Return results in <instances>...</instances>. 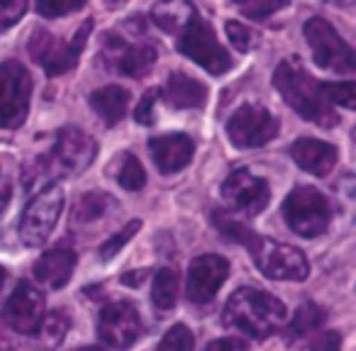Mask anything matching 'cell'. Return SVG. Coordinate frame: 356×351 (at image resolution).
Wrapping results in <instances>:
<instances>
[{
    "mask_svg": "<svg viewBox=\"0 0 356 351\" xmlns=\"http://www.w3.org/2000/svg\"><path fill=\"white\" fill-rule=\"evenodd\" d=\"M195 15V8L191 3H156L152 8V20L163 32H181Z\"/></svg>",
    "mask_w": 356,
    "mask_h": 351,
    "instance_id": "23",
    "label": "cell"
},
{
    "mask_svg": "<svg viewBox=\"0 0 356 351\" xmlns=\"http://www.w3.org/2000/svg\"><path fill=\"white\" fill-rule=\"evenodd\" d=\"M139 227H142V222H139V220H132V222L124 225L118 234H113L110 239H105V242L100 244V259H103V261H110V259H113L115 254H118L120 249H122L124 244H127L129 239L139 232Z\"/></svg>",
    "mask_w": 356,
    "mask_h": 351,
    "instance_id": "31",
    "label": "cell"
},
{
    "mask_svg": "<svg viewBox=\"0 0 356 351\" xmlns=\"http://www.w3.org/2000/svg\"><path fill=\"white\" fill-rule=\"evenodd\" d=\"M159 95H161V90L159 88H152L142 95L137 110H134V120H137L139 124H154V105H156Z\"/></svg>",
    "mask_w": 356,
    "mask_h": 351,
    "instance_id": "35",
    "label": "cell"
},
{
    "mask_svg": "<svg viewBox=\"0 0 356 351\" xmlns=\"http://www.w3.org/2000/svg\"><path fill=\"white\" fill-rule=\"evenodd\" d=\"M305 40L310 44L317 66L334 71V74H354L356 71L354 49L341 40V35L325 17H310L305 22Z\"/></svg>",
    "mask_w": 356,
    "mask_h": 351,
    "instance_id": "10",
    "label": "cell"
},
{
    "mask_svg": "<svg viewBox=\"0 0 356 351\" xmlns=\"http://www.w3.org/2000/svg\"><path fill=\"white\" fill-rule=\"evenodd\" d=\"M64 188L59 183H51L49 188H42L30 200V205L22 213L20 227H17L20 242L25 247H42L49 239L64 210Z\"/></svg>",
    "mask_w": 356,
    "mask_h": 351,
    "instance_id": "8",
    "label": "cell"
},
{
    "mask_svg": "<svg viewBox=\"0 0 356 351\" xmlns=\"http://www.w3.org/2000/svg\"><path fill=\"white\" fill-rule=\"evenodd\" d=\"M247 249L252 252L259 271L273 281H305L310 273V263H307L305 254L291 244L273 242V239L257 234Z\"/></svg>",
    "mask_w": 356,
    "mask_h": 351,
    "instance_id": "7",
    "label": "cell"
},
{
    "mask_svg": "<svg viewBox=\"0 0 356 351\" xmlns=\"http://www.w3.org/2000/svg\"><path fill=\"white\" fill-rule=\"evenodd\" d=\"M291 156L302 171L312 173V176H327L334 168L339 152L334 144L322 142V139L300 137L291 144Z\"/></svg>",
    "mask_w": 356,
    "mask_h": 351,
    "instance_id": "18",
    "label": "cell"
},
{
    "mask_svg": "<svg viewBox=\"0 0 356 351\" xmlns=\"http://www.w3.org/2000/svg\"><path fill=\"white\" fill-rule=\"evenodd\" d=\"M98 144L93 137L83 132L79 127H66L59 132L56 144L51 149L49 156H42V161L37 163L42 176H79L86 168L93 163Z\"/></svg>",
    "mask_w": 356,
    "mask_h": 351,
    "instance_id": "3",
    "label": "cell"
},
{
    "mask_svg": "<svg viewBox=\"0 0 356 351\" xmlns=\"http://www.w3.org/2000/svg\"><path fill=\"white\" fill-rule=\"evenodd\" d=\"M322 322H325V310L320 305H315V302H302L286 329L288 341L293 344V341H300L305 336L315 334L322 327Z\"/></svg>",
    "mask_w": 356,
    "mask_h": 351,
    "instance_id": "24",
    "label": "cell"
},
{
    "mask_svg": "<svg viewBox=\"0 0 356 351\" xmlns=\"http://www.w3.org/2000/svg\"><path fill=\"white\" fill-rule=\"evenodd\" d=\"M273 85L302 120L320 124V127L337 124V115L332 113L330 103L322 95L320 83L296 59H286L278 64L276 74H273Z\"/></svg>",
    "mask_w": 356,
    "mask_h": 351,
    "instance_id": "2",
    "label": "cell"
},
{
    "mask_svg": "<svg viewBox=\"0 0 356 351\" xmlns=\"http://www.w3.org/2000/svg\"><path fill=\"white\" fill-rule=\"evenodd\" d=\"M205 351H247V341L239 336H225V339L210 341Z\"/></svg>",
    "mask_w": 356,
    "mask_h": 351,
    "instance_id": "38",
    "label": "cell"
},
{
    "mask_svg": "<svg viewBox=\"0 0 356 351\" xmlns=\"http://www.w3.org/2000/svg\"><path fill=\"white\" fill-rule=\"evenodd\" d=\"M286 305L276 295L257 288H239L225 305V325L252 339H266L286 322Z\"/></svg>",
    "mask_w": 356,
    "mask_h": 351,
    "instance_id": "1",
    "label": "cell"
},
{
    "mask_svg": "<svg viewBox=\"0 0 356 351\" xmlns=\"http://www.w3.org/2000/svg\"><path fill=\"white\" fill-rule=\"evenodd\" d=\"M193 346H195L193 332L186 325H173L163 334V339L159 341L156 351H193Z\"/></svg>",
    "mask_w": 356,
    "mask_h": 351,
    "instance_id": "30",
    "label": "cell"
},
{
    "mask_svg": "<svg viewBox=\"0 0 356 351\" xmlns=\"http://www.w3.org/2000/svg\"><path fill=\"white\" fill-rule=\"evenodd\" d=\"M312 351H341L339 332H322L312 341Z\"/></svg>",
    "mask_w": 356,
    "mask_h": 351,
    "instance_id": "37",
    "label": "cell"
},
{
    "mask_svg": "<svg viewBox=\"0 0 356 351\" xmlns=\"http://www.w3.org/2000/svg\"><path fill=\"white\" fill-rule=\"evenodd\" d=\"M283 6H286V3H276V0H266V3H254V0H249V3H242V6H239V10H242L247 17H252V20H264V17L281 10Z\"/></svg>",
    "mask_w": 356,
    "mask_h": 351,
    "instance_id": "36",
    "label": "cell"
},
{
    "mask_svg": "<svg viewBox=\"0 0 356 351\" xmlns=\"http://www.w3.org/2000/svg\"><path fill=\"white\" fill-rule=\"evenodd\" d=\"M83 6H86L83 0H40V3H37V13H40L42 17L54 20V17L71 15V13L81 10Z\"/></svg>",
    "mask_w": 356,
    "mask_h": 351,
    "instance_id": "32",
    "label": "cell"
},
{
    "mask_svg": "<svg viewBox=\"0 0 356 351\" xmlns=\"http://www.w3.org/2000/svg\"><path fill=\"white\" fill-rule=\"evenodd\" d=\"M176 49L184 56H188V59H193L198 66H203V69L213 76H222L232 69V56H229V51L220 44L213 27L198 15V10L191 17L188 25L181 30Z\"/></svg>",
    "mask_w": 356,
    "mask_h": 351,
    "instance_id": "6",
    "label": "cell"
},
{
    "mask_svg": "<svg viewBox=\"0 0 356 351\" xmlns=\"http://www.w3.org/2000/svg\"><path fill=\"white\" fill-rule=\"evenodd\" d=\"M90 30H93V20H86L83 25L76 30V37L71 42H64L59 37H54L49 30L40 27V30L32 32L30 37V54L42 69L49 76H59L71 71L79 64L81 49L86 47Z\"/></svg>",
    "mask_w": 356,
    "mask_h": 351,
    "instance_id": "5",
    "label": "cell"
},
{
    "mask_svg": "<svg viewBox=\"0 0 356 351\" xmlns=\"http://www.w3.org/2000/svg\"><path fill=\"white\" fill-rule=\"evenodd\" d=\"M213 222H215V227L225 234V237L234 239V242L244 244V247H249V244L254 242V237H257V232H252L247 225H242L237 218H232V215L220 213V210H215L213 213Z\"/></svg>",
    "mask_w": 356,
    "mask_h": 351,
    "instance_id": "28",
    "label": "cell"
},
{
    "mask_svg": "<svg viewBox=\"0 0 356 351\" xmlns=\"http://www.w3.org/2000/svg\"><path fill=\"white\" fill-rule=\"evenodd\" d=\"M225 32H227L229 42H232V44L237 47L239 51H252L254 47L259 44L257 32H252L247 25H242V22L227 20V25H225Z\"/></svg>",
    "mask_w": 356,
    "mask_h": 351,
    "instance_id": "33",
    "label": "cell"
},
{
    "mask_svg": "<svg viewBox=\"0 0 356 351\" xmlns=\"http://www.w3.org/2000/svg\"><path fill=\"white\" fill-rule=\"evenodd\" d=\"M27 13V3L22 0H0V27H13Z\"/></svg>",
    "mask_w": 356,
    "mask_h": 351,
    "instance_id": "34",
    "label": "cell"
},
{
    "mask_svg": "<svg viewBox=\"0 0 356 351\" xmlns=\"http://www.w3.org/2000/svg\"><path fill=\"white\" fill-rule=\"evenodd\" d=\"M8 203H10V186H3L0 188V213L8 208Z\"/></svg>",
    "mask_w": 356,
    "mask_h": 351,
    "instance_id": "40",
    "label": "cell"
},
{
    "mask_svg": "<svg viewBox=\"0 0 356 351\" xmlns=\"http://www.w3.org/2000/svg\"><path fill=\"white\" fill-rule=\"evenodd\" d=\"M6 278H8V271L3 266H0V288L6 286Z\"/></svg>",
    "mask_w": 356,
    "mask_h": 351,
    "instance_id": "41",
    "label": "cell"
},
{
    "mask_svg": "<svg viewBox=\"0 0 356 351\" xmlns=\"http://www.w3.org/2000/svg\"><path fill=\"white\" fill-rule=\"evenodd\" d=\"M118 183L122 186L124 190H142L144 183H147V173H144V166L139 163V158L134 154H124L122 163H120L118 171Z\"/></svg>",
    "mask_w": 356,
    "mask_h": 351,
    "instance_id": "27",
    "label": "cell"
},
{
    "mask_svg": "<svg viewBox=\"0 0 356 351\" xmlns=\"http://www.w3.org/2000/svg\"><path fill=\"white\" fill-rule=\"evenodd\" d=\"M178 300V276L173 268H161L154 276L152 302L159 312H168Z\"/></svg>",
    "mask_w": 356,
    "mask_h": 351,
    "instance_id": "25",
    "label": "cell"
},
{
    "mask_svg": "<svg viewBox=\"0 0 356 351\" xmlns=\"http://www.w3.org/2000/svg\"><path fill=\"white\" fill-rule=\"evenodd\" d=\"M76 351H103L100 346H83V349H76Z\"/></svg>",
    "mask_w": 356,
    "mask_h": 351,
    "instance_id": "42",
    "label": "cell"
},
{
    "mask_svg": "<svg viewBox=\"0 0 356 351\" xmlns=\"http://www.w3.org/2000/svg\"><path fill=\"white\" fill-rule=\"evenodd\" d=\"M76 268V254L66 247H56L44 252V256L35 263V281L42 283L44 288L51 291H59L69 283L71 273Z\"/></svg>",
    "mask_w": 356,
    "mask_h": 351,
    "instance_id": "19",
    "label": "cell"
},
{
    "mask_svg": "<svg viewBox=\"0 0 356 351\" xmlns=\"http://www.w3.org/2000/svg\"><path fill=\"white\" fill-rule=\"evenodd\" d=\"M278 129H281L278 120L264 105L257 103H244L227 122L229 139L239 149L264 147V144H268L276 137Z\"/></svg>",
    "mask_w": 356,
    "mask_h": 351,
    "instance_id": "11",
    "label": "cell"
},
{
    "mask_svg": "<svg viewBox=\"0 0 356 351\" xmlns=\"http://www.w3.org/2000/svg\"><path fill=\"white\" fill-rule=\"evenodd\" d=\"M149 152L161 173H176L191 163L195 154V142L188 134L173 132L149 139Z\"/></svg>",
    "mask_w": 356,
    "mask_h": 351,
    "instance_id": "17",
    "label": "cell"
},
{
    "mask_svg": "<svg viewBox=\"0 0 356 351\" xmlns=\"http://www.w3.org/2000/svg\"><path fill=\"white\" fill-rule=\"evenodd\" d=\"M320 90L325 95L327 103L341 105L346 110L356 108V85L354 81H344V83H320Z\"/></svg>",
    "mask_w": 356,
    "mask_h": 351,
    "instance_id": "29",
    "label": "cell"
},
{
    "mask_svg": "<svg viewBox=\"0 0 356 351\" xmlns=\"http://www.w3.org/2000/svg\"><path fill=\"white\" fill-rule=\"evenodd\" d=\"M283 218L286 225L300 237H320L327 232L332 220V205L325 193L312 186H298L283 203Z\"/></svg>",
    "mask_w": 356,
    "mask_h": 351,
    "instance_id": "4",
    "label": "cell"
},
{
    "mask_svg": "<svg viewBox=\"0 0 356 351\" xmlns=\"http://www.w3.org/2000/svg\"><path fill=\"white\" fill-rule=\"evenodd\" d=\"M90 108L98 113V117L103 120L108 127H115L120 120L124 117L129 105V93L122 85H103V88L90 93Z\"/></svg>",
    "mask_w": 356,
    "mask_h": 351,
    "instance_id": "21",
    "label": "cell"
},
{
    "mask_svg": "<svg viewBox=\"0 0 356 351\" xmlns=\"http://www.w3.org/2000/svg\"><path fill=\"white\" fill-rule=\"evenodd\" d=\"M32 79L20 61L0 64V129H15L27 120Z\"/></svg>",
    "mask_w": 356,
    "mask_h": 351,
    "instance_id": "9",
    "label": "cell"
},
{
    "mask_svg": "<svg viewBox=\"0 0 356 351\" xmlns=\"http://www.w3.org/2000/svg\"><path fill=\"white\" fill-rule=\"evenodd\" d=\"M115 208H118V203H115L113 195L95 193V190L93 193H86L81 195L74 208V225H93L98 220H103L108 213H113Z\"/></svg>",
    "mask_w": 356,
    "mask_h": 351,
    "instance_id": "22",
    "label": "cell"
},
{
    "mask_svg": "<svg viewBox=\"0 0 356 351\" xmlns=\"http://www.w3.org/2000/svg\"><path fill=\"white\" fill-rule=\"evenodd\" d=\"M69 329H71V315L66 310H61V307H59V310L47 312V315L42 317L40 334H42V341H44V346H49V349L59 346L61 341L66 339Z\"/></svg>",
    "mask_w": 356,
    "mask_h": 351,
    "instance_id": "26",
    "label": "cell"
},
{
    "mask_svg": "<svg viewBox=\"0 0 356 351\" xmlns=\"http://www.w3.org/2000/svg\"><path fill=\"white\" fill-rule=\"evenodd\" d=\"M44 317V295L30 281H20L3 307V320L17 334H35Z\"/></svg>",
    "mask_w": 356,
    "mask_h": 351,
    "instance_id": "15",
    "label": "cell"
},
{
    "mask_svg": "<svg viewBox=\"0 0 356 351\" xmlns=\"http://www.w3.org/2000/svg\"><path fill=\"white\" fill-rule=\"evenodd\" d=\"M222 198L227 200V205L239 215H259L268 205L271 190L268 183L259 176H254L247 168H237L225 179L222 183Z\"/></svg>",
    "mask_w": 356,
    "mask_h": 351,
    "instance_id": "13",
    "label": "cell"
},
{
    "mask_svg": "<svg viewBox=\"0 0 356 351\" xmlns=\"http://www.w3.org/2000/svg\"><path fill=\"white\" fill-rule=\"evenodd\" d=\"M142 334V320L132 302L115 300L105 305L98 315V336L110 349H129Z\"/></svg>",
    "mask_w": 356,
    "mask_h": 351,
    "instance_id": "12",
    "label": "cell"
},
{
    "mask_svg": "<svg viewBox=\"0 0 356 351\" xmlns=\"http://www.w3.org/2000/svg\"><path fill=\"white\" fill-rule=\"evenodd\" d=\"M105 51L115 61V69L132 79H142L156 61V49L152 44H124L122 37L110 32L105 37Z\"/></svg>",
    "mask_w": 356,
    "mask_h": 351,
    "instance_id": "16",
    "label": "cell"
},
{
    "mask_svg": "<svg viewBox=\"0 0 356 351\" xmlns=\"http://www.w3.org/2000/svg\"><path fill=\"white\" fill-rule=\"evenodd\" d=\"M229 276V261L218 254H203V256L193 259L188 268V278H186V295L195 305H208L222 283Z\"/></svg>",
    "mask_w": 356,
    "mask_h": 351,
    "instance_id": "14",
    "label": "cell"
},
{
    "mask_svg": "<svg viewBox=\"0 0 356 351\" xmlns=\"http://www.w3.org/2000/svg\"><path fill=\"white\" fill-rule=\"evenodd\" d=\"M142 281H144V271H132L127 276H122L124 286H142Z\"/></svg>",
    "mask_w": 356,
    "mask_h": 351,
    "instance_id": "39",
    "label": "cell"
},
{
    "mask_svg": "<svg viewBox=\"0 0 356 351\" xmlns=\"http://www.w3.org/2000/svg\"><path fill=\"white\" fill-rule=\"evenodd\" d=\"M163 98L176 110L203 108L205 100H208V88L200 81H195L193 76L184 74V71H173V74H168Z\"/></svg>",
    "mask_w": 356,
    "mask_h": 351,
    "instance_id": "20",
    "label": "cell"
}]
</instances>
